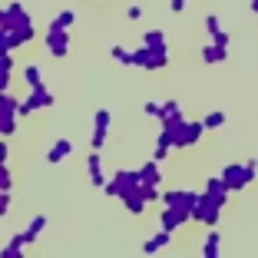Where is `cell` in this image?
<instances>
[{"mask_svg": "<svg viewBox=\"0 0 258 258\" xmlns=\"http://www.w3.org/2000/svg\"><path fill=\"white\" fill-rule=\"evenodd\" d=\"M255 179H258V156H255V159H248V162H228V166L222 169V182H225L228 192L248 189Z\"/></svg>", "mask_w": 258, "mask_h": 258, "instance_id": "obj_1", "label": "cell"}, {"mask_svg": "<svg viewBox=\"0 0 258 258\" xmlns=\"http://www.w3.org/2000/svg\"><path fill=\"white\" fill-rule=\"evenodd\" d=\"M139 185H143L139 182V169H119V172L106 182L103 192H106L109 199H122V196H129V192H136Z\"/></svg>", "mask_w": 258, "mask_h": 258, "instance_id": "obj_2", "label": "cell"}, {"mask_svg": "<svg viewBox=\"0 0 258 258\" xmlns=\"http://www.w3.org/2000/svg\"><path fill=\"white\" fill-rule=\"evenodd\" d=\"M133 67L146 70V73L166 70V67H169V50H149V46H136V50H133Z\"/></svg>", "mask_w": 258, "mask_h": 258, "instance_id": "obj_3", "label": "cell"}, {"mask_svg": "<svg viewBox=\"0 0 258 258\" xmlns=\"http://www.w3.org/2000/svg\"><path fill=\"white\" fill-rule=\"evenodd\" d=\"M196 202H199V192H192V189H169V192H162V205H166V209H175V212H182V215H189V219H192Z\"/></svg>", "mask_w": 258, "mask_h": 258, "instance_id": "obj_4", "label": "cell"}, {"mask_svg": "<svg viewBox=\"0 0 258 258\" xmlns=\"http://www.w3.org/2000/svg\"><path fill=\"white\" fill-rule=\"evenodd\" d=\"M219 219H222V205H215L205 192H199V202H196V209H192V222H199V225H205V228H215Z\"/></svg>", "mask_w": 258, "mask_h": 258, "instance_id": "obj_5", "label": "cell"}, {"mask_svg": "<svg viewBox=\"0 0 258 258\" xmlns=\"http://www.w3.org/2000/svg\"><path fill=\"white\" fill-rule=\"evenodd\" d=\"M109 122H113V113H109L106 106H99L96 116H93V136H90V149L93 152H103L106 136H109Z\"/></svg>", "mask_w": 258, "mask_h": 258, "instance_id": "obj_6", "label": "cell"}, {"mask_svg": "<svg viewBox=\"0 0 258 258\" xmlns=\"http://www.w3.org/2000/svg\"><path fill=\"white\" fill-rule=\"evenodd\" d=\"M43 43H46V50H50V56H56V60H63V56L70 53V33L56 30V27H50V23H46Z\"/></svg>", "mask_w": 258, "mask_h": 258, "instance_id": "obj_7", "label": "cell"}, {"mask_svg": "<svg viewBox=\"0 0 258 258\" xmlns=\"http://www.w3.org/2000/svg\"><path fill=\"white\" fill-rule=\"evenodd\" d=\"M27 27H33V20H30V10L23 7V4H7V23L0 27V30H10V33H17V30H27Z\"/></svg>", "mask_w": 258, "mask_h": 258, "instance_id": "obj_8", "label": "cell"}, {"mask_svg": "<svg viewBox=\"0 0 258 258\" xmlns=\"http://www.w3.org/2000/svg\"><path fill=\"white\" fill-rule=\"evenodd\" d=\"M27 103H30V109L37 113V109H50L56 103V96H53V90L50 86H37V90H30V96H27Z\"/></svg>", "mask_w": 258, "mask_h": 258, "instance_id": "obj_9", "label": "cell"}, {"mask_svg": "<svg viewBox=\"0 0 258 258\" xmlns=\"http://www.w3.org/2000/svg\"><path fill=\"white\" fill-rule=\"evenodd\" d=\"M86 172H90V182L96 185V189H106V172H103V159H99V152H90L86 156Z\"/></svg>", "mask_w": 258, "mask_h": 258, "instance_id": "obj_10", "label": "cell"}, {"mask_svg": "<svg viewBox=\"0 0 258 258\" xmlns=\"http://www.w3.org/2000/svg\"><path fill=\"white\" fill-rule=\"evenodd\" d=\"M185 222H192L189 215H182V212H175V209H166V205H162V212H159V225H162V232H179Z\"/></svg>", "mask_w": 258, "mask_h": 258, "instance_id": "obj_11", "label": "cell"}, {"mask_svg": "<svg viewBox=\"0 0 258 258\" xmlns=\"http://www.w3.org/2000/svg\"><path fill=\"white\" fill-rule=\"evenodd\" d=\"M70 156H73V139H56V143L46 149V162H50V166L70 159Z\"/></svg>", "mask_w": 258, "mask_h": 258, "instance_id": "obj_12", "label": "cell"}, {"mask_svg": "<svg viewBox=\"0 0 258 258\" xmlns=\"http://www.w3.org/2000/svg\"><path fill=\"white\" fill-rule=\"evenodd\" d=\"M205 196L212 199L215 205H225L232 192L225 189V182H222V175H215V179H205Z\"/></svg>", "mask_w": 258, "mask_h": 258, "instance_id": "obj_13", "label": "cell"}, {"mask_svg": "<svg viewBox=\"0 0 258 258\" xmlns=\"http://www.w3.org/2000/svg\"><path fill=\"white\" fill-rule=\"evenodd\" d=\"M119 202L126 205V212H129V215H143V212H146V205H149V199L143 196V185H139L136 192H129V196H122Z\"/></svg>", "mask_w": 258, "mask_h": 258, "instance_id": "obj_14", "label": "cell"}, {"mask_svg": "<svg viewBox=\"0 0 258 258\" xmlns=\"http://www.w3.org/2000/svg\"><path fill=\"white\" fill-rule=\"evenodd\" d=\"M139 182L143 185H159L162 182V172H159V162L149 159L146 166H139Z\"/></svg>", "mask_w": 258, "mask_h": 258, "instance_id": "obj_15", "label": "cell"}, {"mask_svg": "<svg viewBox=\"0 0 258 258\" xmlns=\"http://www.w3.org/2000/svg\"><path fill=\"white\" fill-rule=\"evenodd\" d=\"M169 242H172V232H162V228H159L152 238H146V242H143V251H146V255H156V251H162Z\"/></svg>", "mask_w": 258, "mask_h": 258, "instance_id": "obj_16", "label": "cell"}, {"mask_svg": "<svg viewBox=\"0 0 258 258\" xmlns=\"http://www.w3.org/2000/svg\"><path fill=\"white\" fill-rule=\"evenodd\" d=\"M43 228H46V215H33V219H30V225H27V228L20 232V235H23V242H27V245H30V242H37Z\"/></svg>", "mask_w": 258, "mask_h": 258, "instance_id": "obj_17", "label": "cell"}, {"mask_svg": "<svg viewBox=\"0 0 258 258\" xmlns=\"http://www.w3.org/2000/svg\"><path fill=\"white\" fill-rule=\"evenodd\" d=\"M14 83V56H0V93H7Z\"/></svg>", "mask_w": 258, "mask_h": 258, "instance_id": "obj_18", "label": "cell"}, {"mask_svg": "<svg viewBox=\"0 0 258 258\" xmlns=\"http://www.w3.org/2000/svg\"><path fill=\"white\" fill-rule=\"evenodd\" d=\"M143 46H149V50H169L166 33H162V30H146L143 33Z\"/></svg>", "mask_w": 258, "mask_h": 258, "instance_id": "obj_19", "label": "cell"}, {"mask_svg": "<svg viewBox=\"0 0 258 258\" xmlns=\"http://www.w3.org/2000/svg\"><path fill=\"white\" fill-rule=\"evenodd\" d=\"M14 50H20V40H17V33L0 30V56H14Z\"/></svg>", "mask_w": 258, "mask_h": 258, "instance_id": "obj_20", "label": "cell"}, {"mask_svg": "<svg viewBox=\"0 0 258 258\" xmlns=\"http://www.w3.org/2000/svg\"><path fill=\"white\" fill-rule=\"evenodd\" d=\"M225 56H228L225 46H215V43H205L202 46V60L205 63H225Z\"/></svg>", "mask_w": 258, "mask_h": 258, "instance_id": "obj_21", "label": "cell"}, {"mask_svg": "<svg viewBox=\"0 0 258 258\" xmlns=\"http://www.w3.org/2000/svg\"><path fill=\"white\" fill-rule=\"evenodd\" d=\"M73 23H76V10H60V14L50 20V27H56V30H73Z\"/></svg>", "mask_w": 258, "mask_h": 258, "instance_id": "obj_22", "label": "cell"}, {"mask_svg": "<svg viewBox=\"0 0 258 258\" xmlns=\"http://www.w3.org/2000/svg\"><path fill=\"white\" fill-rule=\"evenodd\" d=\"M17 119H20L17 113H4V109H0V139H7V136L17 133Z\"/></svg>", "mask_w": 258, "mask_h": 258, "instance_id": "obj_23", "label": "cell"}, {"mask_svg": "<svg viewBox=\"0 0 258 258\" xmlns=\"http://www.w3.org/2000/svg\"><path fill=\"white\" fill-rule=\"evenodd\" d=\"M23 80H27V86H30V90L43 86V73H40L37 63H27V67H23Z\"/></svg>", "mask_w": 258, "mask_h": 258, "instance_id": "obj_24", "label": "cell"}, {"mask_svg": "<svg viewBox=\"0 0 258 258\" xmlns=\"http://www.w3.org/2000/svg\"><path fill=\"white\" fill-rule=\"evenodd\" d=\"M202 258H219V232H209V235H205Z\"/></svg>", "mask_w": 258, "mask_h": 258, "instance_id": "obj_25", "label": "cell"}, {"mask_svg": "<svg viewBox=\"0 0 258 258\" xmlns=\"http://www.w3.org/2000/svg\"><path fill=\"white\" fill-rule=\"evenodd\" d=\"M205 33H209V37H219V33H225V30H222V17L219 14H209V17H205Z\"/></svg>", "mask_w": 258, "mask_h": 258, "instance_id": "obj_26", "label": "cell"}, {"mask_svg": "<svg viewBox=\"0 0 258 258\" xmlns=\"http://www.w3.org/2000/svg\"><path fill=\"white\" fill-rule=\"evenodd\" d=\"M20 103L23 99L10 96V93H0V109H4V113H20Z\"/></svg>", "mask_w": 258, "mask_h": 258, "instance_id": "obj_27", "label": "cell"}, {"mask_svg": "<svg viewBox=\"0 0 258 258\" xmlns=\"http://www.w3.org/2000/svg\"><path fill=\"white\" fill-rule=\"evenodd\" d=\"M109 56L122 67H133V50H122V46H109Z\"/></svg>", "mask_w": 258, "mask_h": 258, "instance_id": "obj_28", "label": "cell"}, {"mask_svg": "<svg viewBox=\"0 0 258 258\" xmlns=\"http://www.w3.org/2000/svg\"><path fill=\"white\" fill-rule=\"evenodd\" d=\"M202 126H205V129H222V126H225V113H222V109L209 113V116L202 119Z\"/></svg>", "mask_w": 258, "mask_h": 258, "instance_id": "obj_29", "label": "cell"}, {"mask_svg": "<svg viewBox=\"0 0 258 258\" xmlns=\"http://www.w3.org/2000/svg\"><path fill=\"white\" fill-rule=\"evenodd\" d=\"M182 113V106H179V99H166V103H162V119H169V116H179ZM159 119V122H162Z\"/></svg>", "mask_w": 258, "mask_h": 258, "instance_id": "obj_30", "label": "cell"}, {"mask_svg": "<svg viewBox=\"0 0 258 258\" xmlns=\"http://www.w3.org/2000/svg\"><path fill=\"white\" fill-rule=\"evenodd\" d=\"M169 152H172V146H169V143H162V139H156V149H152V159H156V162H162V159H169Z\"/></svg>", "mask_w": 258, "mask_h": 258, "instance_id": "obj_31", "label": "cell"}, {"mask_svg": "<svg viewBox=\"0 0 258 258\" xmlns=\"http://www.w3.org/2000/svg\"><path fill=\"white\" fill-rule=\"evenodd\" d=\"M143 113L149 116V119H162V103H152L149 99V103H143Z\"/></svg>", "mask_w": 258, "mask_h": 258, "instance_id": "obj_32", "label": "cell"}, {"mask_svg": "<svg viewBox=\"0 0 258 258\" xmlns=\"http://www.w3.org/2000/svg\"><path fill=\"white\" fill-rule=\"evenodd\" d=\"M14 189V175H10L7 166H0V192H10Z\"/></svg>", "mask_w": 258, "mask_h": 258, "instance_id": "obj_33", "label": "cell"}, {"mask_svg": "<svg viewBox=\"0 0 258 258\" xmlns=\"http://www.w3.org/2000/svg\"><path fill=\"white\" fill-rule=\"evenodd\" d=\"M33 37H37V27H27V30H17V40H20V46H23V43H30Z\"/></svg>", "mask_w": 258, "mask_h": 258, "instance_id": "obj_34", "label": "cell"}, {"mask_svg": "<svg viewBox=\"0 0 258 258\" xmlns=\"http://www.w3.org/2000/svg\"><path fill=\"white\" fill-rule=\"evenodd\" d=\"M10 212V192H0V219Z\"/></svg>", "mask_w": 258, "mask_h": 258, "instance_id": "obj_35", "label": "cell"}, {"mask_svg": "<svg viewBox=\"0 0 258 258\" xmlns=\"http://www.w3.org/2000/svg\"><path fill=\"white\" fill-rule=\"evenodd\" d=\"M0 258H23V248H14V245H7V248L0 251Z\"/></svg>", "mask_w": 258, "mask_h": 258, "instance_id": "obj_36", "label": "cell"}, {"mask_svg": "<svg viewBox=\"0 0 258 258\" xmlns=\"http://www.w3.org/2000/svg\"><path fill=\"white\" fill-rule=\"evenodd\" d=\"M7 159H10V146L7 139H0V166H7Z\"/></svg>", "mask_w": 258, "mask_h": 258, "instance_id": "obj_37", "label": "cell"}, {"mask_svg": "<svg viewBox=\"0 0 258 258\" xmlns=\"http://www.w3.org/2000/svg\"><path fill=\"white\" fill-rule=\"evenodd\" d=\"M212 43H215V46H225V50H228V46H232V33H219Z\"/></svg>", "mask_w": 258, "mask_h": 258, "instance_id": "obj_38", "label": "cell"}, {"mask_svg": "<svg viewBox=\"0 0 258 258\" xmlns=\"http://www.w3.org/2000/svg\"><path fill=\"white\" fill-rule=\"evenodd\" d=\"M185 7H189V4H185V0H169V10H172V14H182Z\"/></svg>", "mask_w": 258, "mask_h": 258, "instance_id": "obj_39", "label": "cell"}, {"mask_svg": "<svg viewBox=\"0 0 258 258\" xmlns=\"http://www.w3.org/2000/svg\"><path fill=\"white\" fill-rule=\"evenodd\" d=\"M126 17H129V20H139V17H143V7H139V4H133V7L126 10Z\"/></svg>", "mask_w": 258, "mask_h": 258, "instance_id": "obj_40", "label": "cell"}, {"mask_svg": "<svg viewBox=\"0 0 258 258\" xmlns=\"http://www.w3.org/2000/svg\"><path fill=\"white\" fill-rule=\"evenodd\" d=\"M30 113H33V109H30V103L23 99V103H20V113H17V116H20V119H23V116H30Z\"/></svg>", "mask_w": 258, "mask_h": 258, "instance_id": "obj_41", "label": "cell"}, {"mask_svg": "<svg viewBox=\"0 0 258 258\" xmlns=\"http://www.w3.org/2000/svg\"><path fill=\"white\" fill-rule=\"evenodd\" d=\"M248 7H251V14H258V0H248Z\"/></svg>", "mask_w": 258, "mask_h": 258, "instance_id": "obj_42", "label": "cell"}]
</instances>
